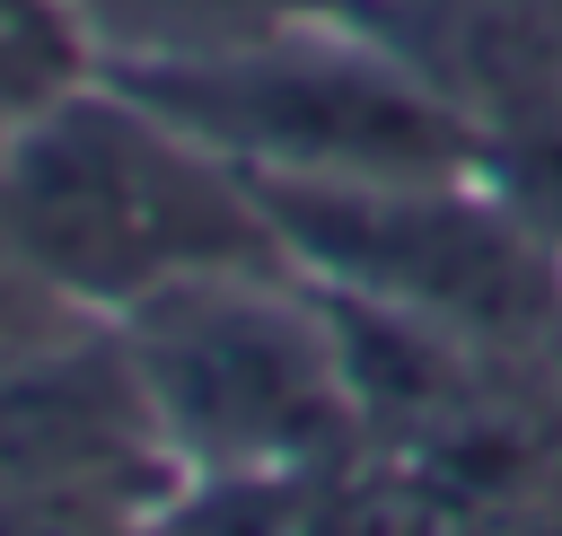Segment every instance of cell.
Returning <instances> with one entry per match:
<instances>
[{
	"label": "cell",
	"instance_id": "cell-1",
	"mask_svg": "<svg viewBox=\"0 0 562 536\" xmlns=\"http://www.w3.org/2000/svg\"><path fill=\"white\" fill-rule=\"evenodd\" d=\"M0 228L61 308H97L105 325L176 281L290 264L255 185L114 70L0 149Z\"/></svg>",
	"mask_w": 562,
	"mask_h": 536
},
{
	"label": "cell",
	"instance_id": "cell-2",
	"mask_svg": "<svg viewBox=\"0 0 562 536\" xmlns=\"http://www.w3.org/2000/svg\"><path fill=\"white\" fill-rule=\"evenodd\" d=\"M105 70L255 185L474 176L483 158V123L422 62L316 18H281L202 53H123Z\"/></svg>",
	"mask_w": 562,
	"mask_h": 536
},
{
	"label": "cell",
	"instance_id": "cell-3",
	"mask_svg": "<svg viewBox=\"0 0 562 536\" xmlns=\"http://www.w3.org/2000/svg\"><path fill=\"white\" fill-rule=\"evenodd\" d=\"M167 457L202 474H316L360 422L342 325L299 264L176 281L114 316Z\"/></svg>",
	"mask_w": 562,
	"mask_h": 536
},
{
	"label": "cell",
	"instance_id": "cell-4",
	"mask_svg": "<svg viewBox=\"0 0 562 536\" xmlns=\"http://www.w3.org/2000/svg\"><path fill=\"white\" fill-rule=\"evenodd\" d=\"M255 185V176H246ZM281 255L360 308L465 334L474 351H536L562 334L553 237L465 176L395 185H255Z\"/></svg>",
	"mask_w": 562,
	"mask_h": 536
},
{
	"label": "cell",
	"instance_id": "cell-5",
	"mask_svg": "<svg viewBox=\"0 0 562 536\" xmlns=\"http://www.w3.org/2000/svg\"><path fill=\"white\" fill-rule=\"evenodd\" d=\"M158 413L123 334L26 343L0 360V510L9 501H97L158 466Z\"/></svg>",
	"mask_w": 562,
	"mask_h": 536
},
{
	"label": "cell",
	"instance_id": "cell-6",
	"mask_svg": "<svg viewBox=\"0 0 562 536\" xmlns=\"http://www.w3.org/2000/svg\"><path fill=\"white\" fill-rule=\"evenodd\" d=\"M97 70H105V53H97L79 0H0V149L44 105L88 88Z\"/></svg>",
	"mask_w": 562,
	"mask_h": 536
}]
</instances>
